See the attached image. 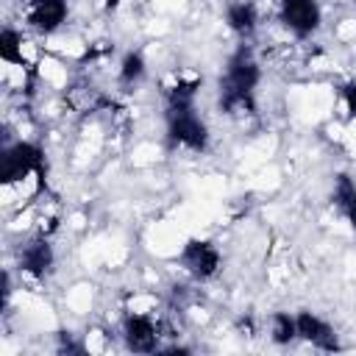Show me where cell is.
<instances>
[{
    "mask_svg": "<svg viewBox=\"0 0 356 356\" xmlns=\"http://www.w3.org/2000/svg\"><path fill=\"white\" fill-rule=\"evenodd\" d=\"M267 331H270V339H273L275 345H289L292 339H298V323H295V317L286 314V312H273Z\"/></svg>",
    "mask_w": 356,
    "mask_h": 356,
    "instance_id": "obj_9",
    "label": "cell"
},
{
    "mask_svg": "<svg viewBox=\"0 0 356 356\" xmlns=\"http://www.w3.org/2000/svg\"><path fill=\"white\" fill-rule=\"evenodd\" d=\"M122 339L131 350H139V353H150V350H159V320L150 317V314H125L122 320Z\"/></svg>",
    "mask_w": 356,
    "mask_h": 356,
    "instance_id": "obj_2",
    "label": "cell"
},
{
    "mask_svg": "<svg viewBox=\"0 0 356 356\" xmlns=\"http://www.w3.org/2000/svg\"><path fill=\"white\" fill-rule=\"evenodd\" d=\"M147 75V61L142 53H125L120 67H117V81L122 86H136Z\"/></svg>",
    "mask_w": 356,
    "mask_h": 356,
    "instance_id": "obj_8",
    "label": "cell"
},
{
    "mask_svg": "<svg viewBox=\"0 0 356 356\" xmlns=\"http://www.w3.org/2000/svg\"><path fill=\"white\" fill-rule=\"evenodd\" d=\"M181 264H184V270H186L192 278L209 281V278H214L217 270H220V250H217L211 242L195 239V242H189V245L184 248Z\"/></svg>",
    "mask_w": 356,
    "mask_h": 356,
    "instance_id": "obj_3",
    "label": "cell"
},
{
    "mask_svg": "<svg viewBox=\"0 0 356 356\" xmlns=\"http://www.w3.org/2000/svg\"><path fill=\"white\" fill-rule=\"evenodd\" d=\"M295 323H298V337L306 339L312 348H323V350L339 348L331 323H325L323 317H317V314H312V312H300V314L295 317Z\"/></svg>",
    "mask_w": 356,
    "mask_h": 356,
    "instance_id": "obj_4",
    "label": "cell"
},
{
    "mask_svg": "<svg viewBox=\"0 0 356 356\" xmlns=\"http://www.w3.org/2000/svg\"><path fill=\"white\" fill-rule=\"evenodd\" d=\"M342 97H345V103H348V108H350V114H353V120H356V78H350V81L342 86Z\"/></svg>",
    "mask_w": 356,
    "mask_h": 356,
    "instance_id": "obj_10",
    "label": "cell"
},
{
    "mask_svg": "<svg viewBox=\"0 0 356 356\" xmlns=\"http://www.w3.org/2000/svg\"><path fill=\"white\" fill-rule=\"evenodd\" d=\"M53 259L56 256H53V248H50L47 236H36L28 245H22V250H19V267L28 275H44L53 267Z\"/></svg>",
    "mask_w": 356,
    "mask_h": 356,
    "instance_id": "obj_5",
    "label": "cell"
},
{
    "mask_svg": "<svg viewBox=\"0 0 356 356\" xmlns=\"http://www.w3.org/2000/svg\"><path fill=\"white\" fill-rule=\"evenodd\" d=\"M225 25L236 33V36H253L259 31V14L253 8V0H236L228 3L225 8Z\"/></svg>",
    "mask_w": 356,
    "mask_h": 356,
    "instance_id": "obj_7",
    "label": "cell"
},
{
    "mask_svg": "<svg viewBox=\"0 0 356 356\" xmlns=\"http://www.w3.org/2000/svg\"><path fill=\"white\" fill-rule=\"evenodd\" d=\"M281 22L298 36L306 39L312 36L320 22H323V8L317 0H281V11H278Z\"/></svg>",
    "mask_w": 356,
    "mask_h": 356,
    "instance_id": "obj_1",
    "label": "cell"
},
{
    "mask_svg": "<svg viewBox=\"0 0 356 356\" xmlns=\"http://www.w3.org/2000/svg\"><path fill=\"white\" fill-rule=\"evenodd\" d=\"M331 203L337 209V214L350 225L356 228V181L345 172H339L334 178V186H331Z\"/></svg>",
    "mask_w": 356,
    "mask_h": 356,
    "instance_id": "obj_6",
    "label": "cell"
}]
</instances>
